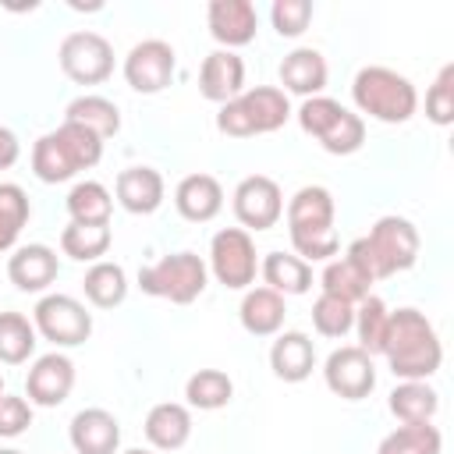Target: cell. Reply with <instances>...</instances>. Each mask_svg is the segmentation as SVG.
<instances>
[{
	"instance_id": "1",
	"label": "cell",
	"mask_w": 454,
	"mask_h": 454,
	"mask_svg": "<svg viewBox=\"0 0 454 454\" xmlns=\"http://www.w3.org/2000/svg\"><path fill=\"white\" fill-rule=\"evenodd\" d=\"M383 355L397 380H429L443 362V344L419 309H397L390 312Z\"/></svg>"
},
{
	"instance_id": "2",
	"label": "cell",
	"mask_w": 454,
	"mask_h": 454,
	"mask_svg": "<svg viewBox=\"0 0 454 454\" xmlns=\"http://www.w3.org/2000/svg\"><path fill=\"white\" fill-rule=\"evenodd\" d=\"M348 259L355 266H362L372 280H387V277L415 266L419 231L404 216H380L365 238L348 245Z\"/></svg>"
},
{
	"instance_id": "3",
	"label": "cell",
	"mask_w": 454,
	"mask_h": 454,
	"mask_svg": "<svg viewBox=\"0 0 454 454\" xmlns=\"http://www.w3.org/2000/svg\"><path fill=\"white\" fill-rule=\"evenodd\" d=\"M333 195L323 184H305L287 202V234L298 259H330L337 255V231H333Z\"/></svg>"
},
{
	"instance_id": "4",
	"label": "cell",
	"mask_w": 454,
	"mask_h": 454,
	"mask_svg": "<svg viewBox=\"0 0 454 454\" xmlns=\"http://www.w3.org/2000/svg\"><path fill=\"white\" fill-rule=\"evenodd\" d=\"M351 99L362 114H369L383 124H404L419 106V92H415L411 78H404L383 64H365L355 74Z\"/></svg>"
},
{
	"instance_id": "5",
	"label": "cell",
	"mask_w": 454,
	"mask_h": 454,
	"mask_svg": "<svg viewBox=\"0 0 454 454\" xmlns=\"http://www.w3.org/2000/svg\"><path fill=\"white\" fill-rule=\"evenodd\" d=\"M287 117H291L287 92L277 85H255L220 106L216 128L231 138H252V135H270V131L284 128Z\"/></svg>"
},
{
	"instance_id": "6",
	"label": "cell",
	"mask_w": 454,
	"mask_h": 454,
	"mask_svg": "<svg viewBox=\"0 0 454 454\" xmlns=\"http://www.w3.org/2000/svg\"><path fill=\"white\" fill-rule=\"evenodd\" d=\"M206 280H209V266L195 252H174L138 270V287L174 305H192L206 291Z\"/></svg>"
},
{
	"instance_id": "7",
	"label": "cell",
	"mask_w": 454,
	"mask_h": 454,
	"mask_svg": "<svg viewBox=\"0 0 454 454\" xmlns=\"http://www.w3.org/2000/svg\"><path fill=\"white\" fill-rule=\"evenodd\" d=\"M32 326L57 348H78L92 333V312L71 294H46L32 309Z\"/></svg>"
},
{
	"instance_id": "8",
	"label": "cell",
	"mask_w": 454,
	"mask_h": 454,
	"mask_svg": "<svg viewBox=\"0 0 454 454\" xmlns=\"http://www.w3.org/2000/svg\"><path fill=\"white\" fill-rule=\"evenodd\" d=\"M57 60H60V71L74 85H99L114 74V46L99 32H89V28L67 32L60 39Z\"/></svg>"
},
{
	"instance_id": "9",
	"label": "cell",
	"mask_w": 454,
	"mask_h": 454,
	"mask_svg": "<svg viewBox=\"0 0 454 454\" xmlns=\"http://www.w3.org/2000/svg\"><path fill=\"white\" fill-rule=\"evenodd\" d=\"M209 270L231 291H245L248 284H255L259 259H255L252 234L245 227H223V231H216L213 241H209Z\"/></svg>"
},
{
	"instance_id": "10",
	"label": "cell",
	"mask_w": 454,
	"mask_h": 454,
	"mask_svg": "<svg viewBox=\"0 0 454 454\" xmlns=\"http://www.w3.org/2000/svg\"><path fill=\"white\" fill-rule=\"evenodd\" d=\"M174 67H177V53H174L170 43H163V39H142L124 57V82L135 92L153 96V92H163L170 85Z\"/></svg>"
},
{
	"instance_id": "11",
	"label": "cell",
	"mask_w": 454,
	"mask_h": 454,
	"mask_svg": "<svg viewBox=\"0 0 454 454\" xmlns=\"http://www.w3.org/2000/svg\"><path fill=\"white\" fill-rule=\"evenodd\" d=\"M234 216L248 231H270L284 216V195L280 184L266 174H248L234 188Z\"/></svg>"
},
{
	"instance_id": "12",
	"label": "cell",
	"mask_w": 454,
	"mask_h": 454,
	"mask_svg": "<svg viewBox=\"0 0 454 454\" xmlns=\"http://www.w3.org/2000/svg\"><path fill=\"white\" fill-rule=\"evenodd\" d=\"M323 380L326 387L344 397V401H362L372 394L376 387V365L372 355H365L358 344H344L337 351H330L326 365H323Z\"/></svg>"
},
{
	"instance_id": "13",
	"label": "cell",
	"mask_w": 454,
	"mask_h": 454,
	"mask_svg": "<svg viewBox=\"0 0 454 454\" xmlns=\"http://www.w3.org/2000/svg\"><path fill=\"white\" fill-rule=\"evenodd\" d=\"M74 387V362L60 351H50V355H39L25 376V394H28V404H39V408H57L67 401Z\"/></svg>"
},
{
	"instance_id": "14",
	"label": "cell",
	"mask_w": 454,
	"mask_h": 454,
	"mask_svg": "<svg viewBox=\"0 0 454 454\" xmlns=\"http://www.w3.org/2000/svg\"><path fill=\"white\" fill-rule=\"evenodd\" d=\"M206 21H209L213 39L223 50L248 46L255 39V28H259V14H255L252 0H209Z\"/></svg>"
},
{
	"instance_id": "15",
	"label": "cell",
	"mask_w": 454,
	"mask_h": 454,
	"mask_svg": "<svg viewBox=\"0 0 454 454\" xmlns=\"http://www.w3.org/2000/svg\"><path fill=\"white\" fill-rule=\"evenodd\" d=\"M199 92L209 103H231L245 92V60L234 50H213L199 71Z\"/></svg>"
},
{
	"instance_id": "16",
	"label": "cell",
	"mask_w": 454,
	"mask_h": 454,
	"mask_svg": "<svg viewBox=\"0 0 454 454\" xmlns=\"http://www.w3.org/2000/svg\"><path fill=\"white\" fill-rule=\"evenodd\" d=\"M60 273V259L50 245H21L14 248V255L7 259V277L18 291H46Z\"/></svg>"
},
{
	"instance_id": "17",
	"label": "cell",
	"mask_w": 454,
	"mask_h": 454,
	"mask_svg": "<svg viewBox=\"0 0 454 454\" xmlns=\"http://www.w3.org/2000/svg\"><path fill=\"white\" fill-rule=\"evenodd\" d=\"M71 447L78 454H117L121 447V422L106 408H82L71 419Z\"/></svg>"
},
{
	"instance_id": "18",
	"label": "cell",
	"mask_w": 454,
	"mask_h": 454,
	"mask_svg": "<svg viewBox=\"0 0 454 454\" xmlns=\"http://www.w3.org/2000/svg\"><path fill=\"white\" fill-rule=\"evenodd\" d=\"M270 369L277 380L284 383H301L312 376L316 369V348H312V337L301 333V330H284L277 333L273 348H270Z\"/></svg>"
},
{
	"instance_id": "19",
	"label": "cell",
	"mask_w": 454,
	"mask_h": 454,
	"mask_svg": "<svg viewBox=\"0 0 454 454\" xmlns=\"http://www.w3.org/2000/svg\"><path fill=\"white\" fill-rule=\"evenodd\" d=\"M174 206L192 223H209L223 209V188L213 174H188L174 188Z\"/></svg>"
},
{
	"instance_id": "20",
	"label": "cell",
	"mask_w": 454,
	"mask_h": 454,
	"mask_svg": "<svg viewBox=\"0 0 454 454\" xmlns=\"http://www.w3.org/2000/svg\"><path fill=\"white\" fill-rule=\"evenodd\" d=\"M114 188H117V202L128 213H135V216L156 213L160 202H163V192H167L160 170H153V167H128V170H121Z\"/></svg>"
},
{
	"instance_id": "21",
	"label": "cell",
	"mask_w": 454,
	"mask_h": 454,
	"mask_svg": "<svg viewBox=\"0 0 454 454\" xmlns=\"http://www.w3.org/2000/svg\"><path fill=\"white\" fill-rule=\"evenodd\" d=\"M326 57L312 46H298L280 60V85L298 96H319L326 89Z\"/></svg>"
},
{
	"instance_id": "22",
	"label": "cell",
	"mask_w": 454,
	"mask_h": 454,
	"mask_svg": "<svg viewBox=\"0 0 454 454\" xmlns=\"http://www.w3.org/2000/svg\"><path fill=\"white\" fill-rule=\"evenodd\" d=\"M192 436V411L177 401H163V404H153L149 415H145V440L156 447V450H177L184 447Z\"/></svg>"
},
{
	"instance_id": "23",
	"label": "cell",
	"mask_w": 454,
	"mask_h": 454,
	"mask_svg": "<svg viewBox=\"0 0 454 454\" xmlns=\"http://www.w3.org/2000/svg\"><path fill=\"white\" fill-rule=\"evenodd\" d=\"M238 316H241V326L252 337H273V333H280L284 316H287L284 294H277L270 287H252V291H245Z\"/></svg>"
},
{
	"instance_id": "24",
	"label": "cell",
	"mask_w": 454,
	"mask_h": 454,
	"mask_svg": "<svg viewBox=\"0 0 454 454\" xmlns=\"http://www.w3.org/2000/svg\"><path fill=\"white\" fill-rule=\"evenodd\" d=\"M390 415L404 426H422V422H433L436 408H440V394L426 383V380H401L394 390H390Z\"/></svg>"
},
{
	"instance_id": "25",
	"label": "cell",
	"mask_w": 454,
	"mask_h": 454,
	"mask_svg": "<svg viewBox=\"0 0 454 454\" xmlns=\"http://www.w3.org/2000/svg\"><path fill=\"white\" fill-rule=\"evenodd\" d=\"M262 273V287L277 291V294H305L312 287V266L291 252H270L259 266Z\"/></svg>"
},
{
	"instance_id": "26",
	"label": "cell",
	"mask_w": 454,
	"mask_h": 454,
	"mask_svg": "<svg viewBox=\"0 0 454 454\" xmlns=\"http://www.w3.org/2000/svg\"><path fill=\"white\" fill-rule=\"evenodd\" d=\"M82 291H85V298H89L96 309H114V305H121V301L128 298V273H124L121 262L99 259V262H92V266L85 270Z\"/></svg>"
},
{
	"instance_id": "27",
	"label": "cell",
	"mask_w": 454,
	"mask_h": 454,
	"mask_svg": "<svg viewBox=\"0 0 454 454\" xmlns=\"http://www.w3.org/2000/svg\"><path fill=\"white\" fill-rule=\"evenodd\" d=\"M64 121L82 124L99 138H110V135L121 131V110L106 96H78V99H71L67 110H64Z\"/></svg>"
},
{
	"instance_id": "28",
	"label": "cell",
	"mask_w": 454,
	"mask_h": 454,
	"mask_svg": "<svg viewBox=\"0 0 454 454\" xmlns=\"http://www.w3.org/2000/svg\"><path fill=\"white\" fill-rule=\"evenodd\" d=\"M319 284H323V294H333V298H340V301H348V305H358L362 298H369V287H372L376 280H372L362 266H355V262L344 255V259L326 262Z\"/></svg>"
},
{
	"instance_id": "29",
	"label": "cell",
	"mask_w": 454,
	"mask_h": 454,
	"mask_svg": "<svg viewBox=\"0 0 454 454\" xmlns=\"http://www.w3.org/2000/svg\"><path fill=\"white\" fill-rule=\"evenodd\" d=\"M110 223H67L60 231V248L64 255L78 259V262H99L110 248Z\"/></svg>"
},
{
	"instance_id": "30",
	"label": "cell",
	"mask_w": 454,
	"mask_h": 454,
	"mask_svg": "<svg viewBox=\"0 0 454 454\" xmlns=\"http://www.w3.org/2000/svg\"><path fill=\"white\" fill-rule=\"evenodd\" d=\"M184 397L199 411H216L234 397V383H231V376L223 369H199V372L188 376Z\"/></svg>"
},
{
	"instance_id": "31",
	"label": "cell",
	"mask_w": 454,
	"mask_h": 454,
	"mask_svg": "<svg viewBox=\"0 0 454 454\" xmlns=\"http://www.w3.org/2000/svg\"><path fill=\"white\" fill-rule=\"evenodd\" d=\"M32 170H35V177L46 181V184H60V181H71V177L78 174V167H74V160L67 156V149H64V142L57 138V131L43 135V138L32 145Z\"/></svg>"
},
{
	"instance_id": "32",
	"label": "cell",
	"mask_w": 454,
	"mask_h": 454,
	"mask_svg": "<svg viewBox=\"0 0 454 454\" xmlns=\"http://www.w3.org/2000/svg\"><path fill=\"white\" fill-rule=\"evenodd\" d=\"M387 326H390V309L383 305V298H376V294L362 298L355 309V330H358V348L365 355H383Z\"/></svg>"
},
{
	"instance_id": "33",
	"label": "cell",
	"mask_w": 454,
	"mask_h": 454,
	"mask_svg": "<svg viewBox=\"0 0 454 454\" xmlns=\"http://www.w3.org/2000/svg\"><path fill=\"white\" fill-rule=\"evenodd\" d=\"M114 199L99 181H78L67 192V213L74 223H110Z\"/></svg>"
},
{
	"instance_id": "34",
	"label": "cell",
	"mask_w": 454,
	"mask_h": 454,
	"mask_svg": "<svg viewBox=\"0 0 454 454\" xmlns=\"http://www.w3.org/2000/svg\"><path fill=\"white\" fill-rule=\"evenodd\" d=\"M443 436L433 422L422 426H397L394 433H387L376 447V454H440Z\"/></svg>"
},
{
	"instance_id": "35",
	"label": "cell",
	"mask_w": 454,
	"mask_h": 454,
	"mask_svg": "<svg viewBox=\"0 0 454 454\" xmlns=\"http://www.w3.org/2000/svg\"><path fill=\"white\" fill-rule=\"evenodd\" d=\"M35 351V326L21 312H0V362L21 365Z\"/></svg>"
},
{
	"instance_id": "36",
	"label": "cell",
	"mask_w": 454,
	"mask_h": 454,
	"mask_svg": "<svg viewBox=\"0 0 454 454\" xmlns=\"http://www.w3.org/2000/svg\"><path fill=\"white\" fill-rule=\"evenodd\" d=\"M28 195L21 184H11V181H0V252L14 248L21 227L28 223Z\"/></svg>"
},
{
	"instance_id": "37",
	"label": "cell",
	"mask_w": 454,
	"mask_h": 454,
	"mask_svg": "<svg viewBox=\"0 0 454 454\" xmlns=\"http://www.w3.org/2000/svg\"><path fill=\"white\" fill-rule=\"evenodd\" d=\"M312 326L323 337H344L355 326V305H348L333 294H319L312 301Z\"/></svg>"
},
{
	"instance_id": "38",
	"label": "cell",
	"mask_w": 454,
	"mask_h": 454,
	"mask_svg": "<svg viewBox=\"0 0 454 454\" xmlns=\"http://www.w3.org/2000/svg\"><path fill=\"white\" fill-rule=\"evenodd\" d=\"M57 138L64 142V149H67V156L74 160V167H78V170L96 167V163H99V156H103V138H99V135H92V131H89V128H82V124L64 121V124L57 128Z\"/></svg>"
},
{
	"instance_id": "39",
	"label": "cell",
	"mask_w": 454,
	"mask_h": 454,
	"mask_svg": "<svg viewBox=\"0 0 454 454\" xmlns=\"http://www.w3.org/2000/svg\"><path fill=\"white\" fill-rule=\"evenodd\" d=\"M344 110H348V106L337 103V99H330V96H309V99L301 103V110H298V124H301L305 135H312V138L319 142V138L340 121Z\"/></svg>"
},
{
	"instance_id": "40",
	"label": "cell",
	"mask_w": 454,
	"mask_h": 454,
	"mask_svg": "<svg viewBox=\"0 0 454 454\" xmlns=\"http://www.w3.org/2000/svg\"><path fill=\"white\" fill-rule=\"evenodd\" d=\"M362 142H365V121L355 110H344L340 121L319 138V145L326 153H333V156H351V153L362 149Z\"/></svg>"
},
{
	"instance_id": "41",
	"label": "cell",
	"mask_w": 454,
	"mask_h": 454,
	"mask_svg": "<svg viewBox=\"0 0 454 454\" xmlns=\"http://www.w3.org/2000/svg\"><path fill=\"white\" fill-rule=\"evenodd\" d=\"M426 117L440 128H447L454 121V64H443L436 82L426 92Z\"/></svg>"
},
{
	"instance_id": "42",
	"label": "cell",
	"mask_w": 454,
	"mask_h": 454,
	"mask_svg": "<svg viewBox=\"0 0 454 454\" xmlns=\"http://www.w3.org/2000/svg\"><path fill=\"white\" fill-rule=\"evenodd\" d=\"M270 21H273V28H277L284 39H294V35H301V32L309 28V21H312V4H309V0H273Z\"/></svg>"
},
{
	"instance_id": "43",
	"label": "cell",
	"mask_w": 454,
	"mask_h": 454,
	"mask_svg": "<svg viewBox=\"0 0 454 454\" xmlns=\"http://www.w3.org/2000/svg\"><path fill=\"white\" fill-rule=\"evenodd\" d=\"M32 426V404L14 394H0V436H21Z\"/></svg>"
},
{
	"instance_id": "44",
	"label": "cell",
	"mask_w": 454,
	"mask_h": 454,
	"mask_svg": "<svg viewBox=\"0 0 454 454\" xmlns=\"http://www.w3.org/2000/svg\"><path fill=\"white\" fill-rule=\"evenodd\" d=\"M18 153H21L18 135H14L11 128H4V124H0V170L14 167V163H18Z\"/></svg>"
},
{
	"instance_id": "45",
	"label": "cell",
	"mask_w": 454,
	"mask_h": 454,
	"mask_svg": "<svg viewBox=\"0 0 454 454\" xmlns=\"http://www.w3.org/2000/svg\"><path fill=\"white\" fill-rule=\"evenodd\" d=\"M124 454H153V450H142V447H131V450H124Z\"/></svg>"
},
{
	"instance_id": "46",
	"label": "cell",
	"mask_w": 454,
	"mask_h": 454,
	"mask_svg": "<svg viewBox=\"0 0 454 454\" xmlns=\"http://www.w3.org/2000/svg\"><path fill=\"white\" fill-rule=\"evenodd\" d=\"M0 454H21V450H14V447H4V450H0Z\"/></svg>"
},
{
	"instance_id": "47",
	"label": "cell",
	"mask_w": 454,
	"mask_h": 454,
	"mask_svg": "<svg viewBox=\"0 0 454 454\" xmlns=\"http://www.w3.org/2000/svg\"><path fill=\"white\" fill-rule=\"evenodd\" d=\"M0 394H4V376H0Z\"/></svg>"
}]
</instances>
